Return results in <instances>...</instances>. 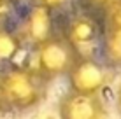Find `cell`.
I'll use <instances>...</instances> for the list:
<instances>
[{
    "label": "cell",
    "instance_id": "6da1fadb",
    "mask_svg": "<svg viewBox=\"0 0 121 119\" xmlns=\"http://www.w3.org/2000/svg\"><path fill=\"white\" fill-rule=\"evenodd\" d=\"M48 81L35 70V67L23 65H7L0 74V93H2L5 109L28 110L44 100Z\"/></svg>",
    "mask_w": 121,
    "mask_h": 119
},
{
    "label": "cell",
    "instance_id": "7a4b0ae2",
    "mask_svg": "<svg viewBox=\"0 0 121 119\" xmlns=\"http://www.w3.org/2000/svg\"><path fill=\"white\" fill-rule=\"evenodd\" d=\"M104 30H105L104 19L90 9L81 7L67 18L61 33L72 44L79 56L100 58Z\"/></svg>",
    "mask_w": 121,
    "mask_h": 119
},
{
    "label": "cell",
    "instance_id": "3957f363",
    "mask_svg": "<svg viewBox=\"0 0 121 119\" xmlns=\"http://www.w3.org/2000/svg\"><path fill=\"white\" fill-rule=\"evenodd\" d=\"M33 56H35V65H33L35 70L48 82L58 77H67V74L70 72L76 60L79 58L77 51L63 37L61 32L55 33L44 44L37 46L33 49Z\"/></svg>",
    "mask_w": 121,
    "mask_h": 119
},
{
    "label": "cell",
    "instance_id": "277c9868",
    "mask_svg": "<svg viewBox=\"0 0 121 119\" xmlns=\"http://www.w3.org/2000/svg\"><path fill=\"white\" fill-rule=\"evenodd\" d=\"M116 70L111 68L102 58H88L79 56L67 74L69 89L79 93H100L111 84Z\"/></svg>",
    "mask_w": 121,
    "mask_h": 119
},
{
    "label": "cell",
    "instance_id": "5b68a950",
    "mask_svg": "<svg viewBox=\"0 0 121 119\" xmlns=\"http://www.w3.org/2000/svg\"><path fill=\"white\" fill-rule=\"evenodd\" d=\"M18 33L25 46L35 49L56 33L55 30V11L40 2H32L30 9L19 23Z\"/></svg>",
    "mask_w": 121,
    "mask_h": 119
},
{
    "label": "cell",
    "instance_id": "8992f818",
    "mask_svg": "<svg viewBox=\"0 0 121 119\" xmlns=\"http://www.w3.org/2000/svg\"><path fill=\"white\" fill-rule=\"evenodd\" d=\"M60 119H105L107 109L100 93L69 91L58 102Z\"/></svg>",
    "mask_w": 121,
    "mask_h": 119
},
{
    "label": "cell",
    "instance_id": "52a82bcc",
    "mask_svg": "<svg viewBox=\"0 0 121 119\" xmlns=\"http://www.w3.org/2000/svg\"><path fill=\"white\" fill-rule=\"evenodd\" d=\"M100 58L116 72L121 70V25H105Z\"/></svg>",
    "mask_w": 121,
    "mask_h": 119
},
{
    "label": "cell",
    "instance_id": "ba28073f",
    "mask_svg": "<svg viewBox=\"0 0 121 119\" xmlns=\"http://www.w3.org/2000/svg\"><path fill=\"white\" fill-rule=\"evenodd\" d=\"M23 40L18 30H12L7 25H0V63L12 65L23 49Z\"/></svg>",
    "mask_w": 121,
    "mask_h": 119
},
{
    "label": "cell",
    "instance_id": "9c48e42d",
    "mask_svg": "<svg viewBox=\"0 0 121 119\" xmlns=\"http://www.w3.org/2000/svg\"><path fill=\"white\" fill-rule=\"evenodd\" d=\"M112 2H114V0H79L81 7H84V9H90L91 12L98 14L100 18L105 14V11L111 7Z\"/></svg>",
    "mask_w": 121,
    "mask_h": 119
},
{
    "label": "cell",
    "instance_id": "30bf717a",
    "mask_svg": "<svg viewBox=\"0 0 121 119\" xmlns=\"http://www.w3.org/2000/svg\"><path fill=\"white\" fill-rule=\"evenodd\" d=\"M104 25H121V0H114L102 16Z\"/></svg>",
    "mask_w": 121,
    "mask_h": 119
},
{
    "label": "cell",
    "instance_id": "8fae6325",
    "mask_svg": "<svg viewBox=\"0 0 121 119\" xmlns=\"http://www.w3.org/2000/svg\"><path fill=\"white\" fill-rule=\"evenodd\" d=\"M116 109H118V112L121 116V81H119L118 89H116Z\"/></svg>",
    "mask_w": 121,
    "mask_h": 119
},
{
    "label": "cell",
    "instance_id": "7c38bea8",
    "mask_svg": "<svg viewBox=\"0 0 121 119\" xmlns=\"http://www.w3.org/2000/svg\"><path fill=\"white\" fill-rule=\"evenodd\" d=\"M11 2H12V0H0V11L7 9V7L11 5Z\"/></svg>",
    "mask_w": 121,
    "mask_h": 119
},
{
    "label": "cell",
    "instance_id": "4fadbf2b",
    "mask_svg": "<svg viewBox=\"0 0 121 119\" xmlns=\"http://www.w3.org/2000/svg\"><path fill=\"white\" fill-rule=\"evenodd\" d=\"M4 110H7V109H5V103H4L2 93H0V116H2V114H4Z\"/></svg>",
    "mask_w": 121,
    "mask_h": 119
},
{
    "label": "cell",
    "instance_id": "5bb4252c",
    "mask_svg": "<svg viewBox=\"0 0 121 119\" xmlns=\"http://www.w3.org/2000/svg\"><path fill=\"white\" fill-rule=\"evenodd\" d=\"M28 2H37V0H28Z\"/></svg>",
    "mask_w": 121,
    "mask_h": 119
}]
</instances>
